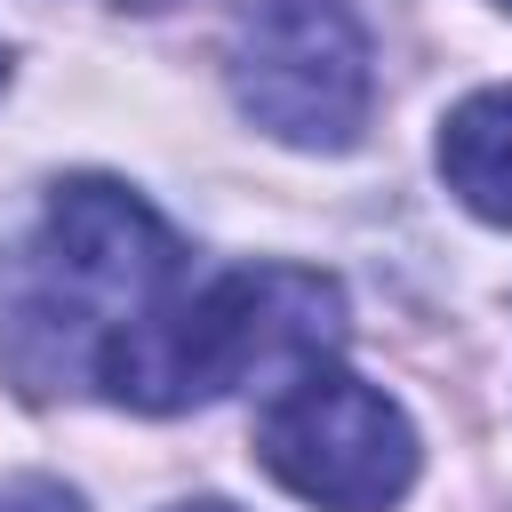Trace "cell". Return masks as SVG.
<instances>
[{"label": "cell", "instance_id": "6da1fadb", "mask_svg": "<svg viewBox=\"0 0 512 512\" xmlns=\"http://www.w3.org/2000/svg\"><path fill=\"white\" fill-rule=\"evenodd\" d=\"M176 232L112 176H64L0 272V360L16 392L96 384L120 328L160 312L184 280Z\"/></svg>", "mask_w": 512, "mask_h": 512}, {"label": "cell", "instance_id": "7a4b0ae2", "mask_svg": "<svg viewBox=\"0 0 512 512\" xmlns=\"http://www.w3.org/2000/svg\"><path fill=\"white\" fill-rule=\"evenodd\" d=\"M344 344V288L304 264H232L176 288L160 312L120 328L96 360L104 400L136 416H176L248 376H304Z\"/></svg>", "mask_w": 512, "mask_h": 512}, {"label": "cell", "instance_id": "3957f363", "mask_svg": "<svg viewBox=\"0 0 512 512\" xmlns=\"http://www.w3.org/2000/svg\"><path fill=\"white\" fill-rule=\"evenodd\" d=\"M256 464L320 512H392L416 480V424L320 360L256 408Z\"/></svg>", "mask_w": 512, "mask_h": 512}, {"label": "cell", "instance_id": "277c9868", "mask_svg": "<svg viewBox=\"0 0 512 512\" xmlns=\"http://www.w3.org/2000/svg\"><path fill=\"white\" fill-rule=\"evenodd\" d=\"M232 104L304 152H344L368 128V32L344 0H256L232 32Z\"/></svg>", "mask_w": 512, "mask_h": 512}, {"label": "cell", "instance_id": "5b68a950", "mask_svg": "<svg viewBox=\"0 0 512 512\" xmlns=\"http://www.w3.org/2000/svg\"><path fill=\"white\" fill-rule=\"evenodd\" d=\"M440 176L472 216L512 232V88H480L440 120Z\"/></svg>", "mask_w": 512, "mask_h": 512}, {"label": "cell", "instance_id": "8992f818", "mask_svg": "<svg viewBox=\"0 0 512 512\" xmlns=\"http://www.w3.org/2000/svg\"><path fill=\"white\" fill-rule=\"evenodd\" d=\"M0 512H88L72 488H56V480H8L0 488Z\"/></svg>", "mask_w": 512, "mask_h": 512}, {"label": "cell", "instance_id": "52a82bcc", "mask_svg": "<svg viewBox=\"0 0 512 512\" xmlns=\"http://www.w3.org/2000/svg\"><path fill=\"white\" fill-rule=\"evenodd\" d=\"M176 512H232V504H216V496H200V504H176Z\"/></svg>", "mask_w": 512, "mask_h": 512}, {"label": "cell", "instance_id": "ba28073f", "mask_svg": "<svg viewBox=\"0 0 512 512\" xmlns=\"http://www.w3.org/2000/svg\"><path fill=\"white\" fill-rule=\"evenodd\" d=\"M120 8H168V0H120Z\"/></svg>", "mask_w": 512, "mask_h": 512}, {"label": "cell", "instance_id": "9c48e42d", "mask_svg": "<svg viewBox=\"0 0 512 512\" xmlns=\"http://www.w3.org/2000/svg\"><path fill=\"white\" fill-rule=\"evenodd\" d=\"M0 80H8V56H0Z\"/></svg>", "mask_w": 512, "mask_h": 512}, {"label": "cell", "instance_id": "30bf717a", "mask_svg": "<svg viewBox=\"0 0 512 512\" xmlns=\"http://www.w3.org/2000/svg\"><path fill=\"white\" fill-rule=\"evenodd\" d=\"M504 8H512V0H504Z\"/></svg>", "mask_w": 512, "mask_h": 512}]
</instances>
